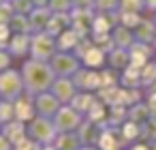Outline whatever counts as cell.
<instances>
[{"mask_svg":"<svg viewBox=\"0 0 156 150\" xmlns=\"http://www.w3.org/2000/svg\"><path fill=\"white\" fill-rule=\"evenodd\" d=\"M24 71H26V79H28L30 86L39 88V86H45V84H47L49 73H47V69L41 67L39 62H28V64L24 67Z\"/></svg>","mask_w":156,"mask_h":150,"instance_id":"obj_1","label":"cell"},{"mask_svg":"<svg viewBox=\"0 0 156 150\" xmlns=\"http://www.w3.org/2000/svg\"><path fill=\"white\" fill-rule=\"evenodd\" d=\"M9 67V54L0 49V69H7Z\"/></svg>","mask_w":156,"mask_h":150,"instance_id":"obj_9","label":"cell"},{"mask_svg":"<svg viewBox=\"0 0 156 150\" xmlns=\"http://www.w3.org/2000/svg\"><path fill=\"white\" fill-rule=\"evenodd\" d=\"M11 114V107L9 105H2V107H0V118H7Z\"/></svg>","mask_w":156,"mask_h":150,"instance_id":"obj_10","label":"cell"},{"mask_svg":"<svg viewBox=\"0 0 156 150\" xmlns=\"http://www.w3.org/2000/svg\"><path fill=\"white\" fill-rule=\"evenodd\" d=\"M51 52V39L47 35H37L32 39V54L34 56H47Z\"/></svg>","mask_w":156,"mask_h":150,"instance_id":"obj_3","label":"cell"},{"mask_svg":"<svg viewBox=\"0 0 156 150\" xmlns=\"http://www.w3.org/2000/svg\"><path fill=\"white\" fill-rule=\"evenodd\" d=\"M0 2H2V0H0Z\"/></svg>","mask_w":156,"mask_h":150,"instance_id":"obj_13","label":"cell"},{"mask_svg":"<svg viewBox=\"0 0 156 150\" xmlns=\"http://www.w3.org/2000/svg\"><path fill=\"white\" fill-rule=\"evenodd\" d=\"M37 5H43V0H37Z\"/></svg>","mask_w":156,"mask_h":150,"instance_id":"obj_12","label":"cell"},{"mask_svg":"<svg viewBox=\"0 0 156 150\" xmlns=\"http://www.w3.org/2000/svg\"><path fill=\"white\" fill-rule=\"evenodd\" d=\"M5 148H7V144H5L2 139H0V150H5Z\"/></svg>","mask_w":156,"mask_h":150,"instance_id":"obj_11","label":"cell"},{"mask_svg":"<svg viewBox=\"0 0 156 150\" xmlns=\"http://www.w3.org/2000/svg\"><path fill=\"white\" fill-rule=\"evenodd\" d=\"M13 20V7L11 2H0V24H9Z\"/></svg>","mask_w":156,"mask_h":150,"instance_id":"obj_5","label":"cell"},{"mask_svg":"<svg viewBox=\"0 0 156 150\" xmlns=\"http://www.w3.org/2000/svg\"><path fill=\"white\" fill-rule=\"evenodd\" d=\"M9 35H11L9 24H0V47H5L9 43Z\"/></svg>","mask_w":156,"mask_h":150,"instance_id":"obj_7","label":"cell"},{"mask_svg":"<svg viewBox=\"0 0 156 150\" xmlns=\"http://www.w3.org/2000/svg\"><path fill=\"white\" fill-rule=\"evenodd\" d=\"M9 45H11V52L15 54V56H22L24 52H26V45H28V37L26 35H15L11 41H9Z\"/></svg>","mask_w":156,"mask_h":150,"instance_id":"obj_4","label":"cell"},{"mask_svg":"<svg viewBox=\"0 0 156 150\" xmlns=\"http://www.w3.org/2000/svg\"><path fill=\"white\" fill-rule=\"evenodd\" d=\"M11 26H13V28H15V30H17L20 35H24V30H26V28H28L30 24H28V22H26V20H24L22 15H15V17L11 20Z\"/></svg>","mask_w":156,"mask_h":150,"instance_id":"obj_6","label":"cell"},{"mask_svg":"<svg viewBox=\"0 0 156 150\" xmlns=\"http://www.w3.org/2000/svg\"><path fill=\"white\" fill-rule=\"evenodd\" d=\"M17 90H20V77L13 71L0 73V92L7 94V97H13Z\"/></svg>","mask_w":156,"mask_h":150,"instance_id":"obj_2","label":"cell"},{"mask_svg":"<svg viewBox=\"0 0 156 150\" xmlns=\"http://www.w3.org/2000/svg\"><path fill=\"white\" fill-rule=\"evenodd\" d=\"M28 2H30V0H13L11 7H13L17 13H26V11L30 9V5H28Z\"/></svg>","mask_w":156,"mask_h":150,"instance_id":"obj_8","label":"cell"}]
</instances>
